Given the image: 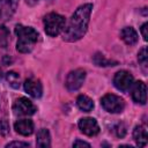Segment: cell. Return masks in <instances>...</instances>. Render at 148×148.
Here are the masks:
<instances>
[{"label":"cell","mask_w":148,"mask_h":148,"mask_svg":"<svg viewBox=\"0 0 148 148\" xmlns=\"http://www.w3.org/2000/svg\"><path fill=\"white\" fill-rule=\"evenodd\" d=\"M101 105L110 113H120L125 109V102L120 96L114 94H106L101 98Z\"/></svg>","instance_id":"cell-4"},{"label":"cell","mask_w":148,"mask_h":148,"mask_svg":"<svg viewBox=\"0 0 148 148\" xmlns=\"http://www.w3.org/2000/svg\"><path fill=\"white\" fill-rule=\"evenodd\" d=\"M132 98L135 103L146 104L147 102V87L143 81H136L132 84Z\"/></svg>","instance_id":"cell-9"},{"label":"cell","mask_w":148,"mask_h":148,"mask_svg":"<svg viewBox=\"0 0 148 148\" xmlns=\"http://www.w3.org/2000/svg\"><path fill=\"white\" fill-rule=\"evenodd\" d=\"M77 126H79V130L88 136H95L99 133V125L97 120L91 117L81 118L77 123Z\"/></svg>","instance_id":"cell-8"},{"label":"cell","mask_w":148,"mask_h":148,"mask_svg":"<svg viewBox=\"0 0 148 148\" xmlns=\"http://www.w3.org/2000/svg\"><path fill=\"white\" fill-rule=\"evenodd\" d=\"M73 147H90V145L82 140H75L73 142Z\"/></svg>","instance_id":"cell-25"},{"label":"cell","mask_w":148,"mask_h":148,"mask_svg":"<svg viewBox=\"0 0 148 148\" xmlns=\"http://www.w3.org/2000/svg\"><path fill=\"white\" fill-rule=\"evenodd\" d=\"M36 145H37V147H40V148H46V147L51 146V135H50L49 130L40 128L37 132Z\"/></svg>","instance_id":"cell-15"},{"label":"cell","mask_w":148,"mask_h":148,"mask_svg":"<svg viewBox=\"0 0 148 148\" xmlns=\"http://www.w3.org/2000/svg\"><path fill=\"white\" fill-rule=\"evenodd\" d=\"M6 80L8 82V84L14 88V89H17L18 86H20V75L14 72V71H10L8 73H6Z\"/></svg>","instance_id":"cell-18"},{"label":"cell","mask_w":148,"mask_h":148,"mask_svg":"<svg viewBox=\"0 0 148 148\" xmlns=\"http://www.w3.org/2000/svg\"><path fill=\"white\" fill-rule=\"evenodd\" d=\"M133 75L127 71H119L114 74L113 84L120 91H128L133 84Z\"/></svg>","instance_id":"cell-7"},{"label":"cell","mask_w":148,"mask_h":148,"mask_svg":"<svg viewBox=\"0 0 148 148\" xmlns=\"http://www.w3.org/2000/svg\"><path fill=\"white\" fill-rule=\"evenodd\" d=\"M14 31L17 36L16 50L20 53L31 52L35 44L38 40V32L34 28L25 27L23 24H16Z\"/></svg>","instance_id":"cell-2"},{"label":"cell","mask_w":148,"mask_h":148,"mask_svg":"<svg viewBox=\"0 0 148 148\" xmlns=\"http://www.w3.org/2000/svg\"><path fill=\"white\" fill-rule=\"evenodd\" d=\"M25 1H27V3H28V5L34 6V5H36V3H37L39 0H25Z\"/></svg>","instance_id":"cell-26"},{"label":"cell","mask_w":148,"mask_h":148,"mask_svg":"<svg viewBox=\"0 0 148 148\" xmlns=\"http://www.w3.org/2000/svg\"><path fill=\"white\" fill-rule=\"evenodd\" d=\"M3 77V74H2V71H1V68H0V80Z\"/></svg>","instance_id":"cell-27"},{"label":"cell","mask_w":148,"mask_h":148,"mask_svg":"<svg viewBox=\"0 0 148 148\" xmlns=\"http://www.w3.org/2000/svg\"><path fill=\"white\" fill-rule=\"evenodd\" d=\"M92 61L96 66H99V67H109V66H116L118 62L114 61V60H111V59H108L105 58L104 54L97 52L92 56Z\"/></svg>","instance_id":"cell-17"},{"label":"cell","mask_w":148,"mask_h":148,"mask_svg":"<svg viewBox=\"0 0 148 148\" xmlns=\"http://www.w3.org/2000/svg\"><path fill=\"white\" fill-rule=\"evenodd\" d=\"M133 139L139 147H145L147 145V131L142 125H136L133 130Z\"/></svg>","instance_id":"cell-14"},{"label":"cell","mask_w":148,"mask_h":148,"mask_svg":"<svg viewBox=\"0 0 148 148\" xmlns=\"http://www.w3.org/2000/svg\"><path fill=\"white\" fill-rule=\"evenodd\" d=\"M13 147H29V143L22 141H12L6 145V148H13Z\"/></svg>","instance_id":"cell-23"},{"label":"cell","mask_w":148,"mask_h":148,"mask_svg":"<svg viewBox=\"0 0 148 148\" xmlns=\"http://www.w3.org/2000/svg\"><path fill=\"white\" fill-rule=\"evenodd\" d=\"M23 87L25 92H28V95H30L34 98H39L43 95V86L38 79H27L23 83Z\"/></svg>","instance_id":"cell-10"},{"label":"cell","mask_w":148,"mask_h":148,"mask_svg":"<svg viewBox=\"0 0 148 148\" xmlns=\"http://www.w3.org/2000/svg\"><path fill=\"white\" fill-rule=\"evenodd\" d=\"M76 105L83 112H90L94 109V102L87 95H80L76 98Z\"/></svg>","instance_id":"cell-16"},{"label":"cell","mask_w":148,"mask_h":148,"mask_svg":"<svg viewBox=\"0 0 148 148\" xmlns=\"http://www.w3.org/2000/svg\"><path fill=\"white\" fill-rule=\"evenodd\" d=\"M126 126H125V124H123V123H118L114 127H113V133H114V135L116 136H118V138H124L125 136V134H126Z\"/></svg>","instance_id":"cell-20"},{"label":"cell","mask_w":148,"mask_h":148,"mask_svg":"<svg viewBox=\"0 0 148 148\" xmlns=\"http://www.w3.org/2000/svg\"><path fill=\"white\" fill-rule=\"evenodd\" d=\"M9 43V30L6 28V25H0V47H7Z\"/></svg>","instance_id":"cell-19"},{"label":"cell","mask_w":148,"mask_h":148,"mask_svg":"<svg viewBox=\"0 0 148 148\" xmlns=\"http://www.w3.org/2000/svg\"><path fill=\"white\" fill-rule=\"evenodd\" d=\"M138 60L139 62L142 65V66H146L147 65V61H148V54H147V47L143 46L139 53H138Z\"/></svg>","instance_id":"cell-21"},{"label":"cell","mask_w":148,"mask_h":148,"mask_svg":"<svg viewBox=\"0 0 148 148\" xmlns=\"http://www.w3.org/2000/svg\"><path fill=\"white\" fill-rule=\"evenodd\" d=\"M18 1L20 0H0V20H9L14 15Z\"/></svg>","instance_id":"cell-11"},{"label":"cell","mask_w":148,"mask_h":148,"mask_svg":"<svg viewBox=\"0 0 148 148\" xmlns=\"http://www.w3.org/2000/svg\"><path fill=\"white\" fill-rule=\"evenodd\" d=\"M120 38L123 39V42L127 45H134L138 43V39H139V36H138V32L135 31L134 28L132 27H125L121 29L120 31Z\"/></svg>","instance_id":"cell-13"},{"label":"cell","mask_w":148,"mask_h":148,"mask_svg":"<svg viewBox=\"0 0 148 148\" xmlns=\"http://www.w3.org/2000/svg\"><path fill=\"white\" fill-rule=\"evenodd\" d=\"M91 12L92 3H83L75 9L62 30V39L65 42H77L86 35Z\"/></svg>","instance_id":"cell-1"},{"label":"cell","mask_w":148,"mask_h":148,"mask_svg":"<svg viewBox=\"0 0 148 148\" xmlns=\"http://www.w3.org/2000/svg\"><path fill=\"white\" fill-rule=\"evenodd\" d=\"M13 111L17 116H31L37 111V108L27 97H20L14 102Z\"/></svg>","instance_id":"cell-6"},{"label":"cell","mask_w":148,"mask_h":148,"mask_svg":"<svg viewBox=\"0 0 148 148\" xmlns=\"http://www.w3.org/2000/svg\"><path fill=\"white\" fill-rule=\"evenodd\" d=\"M43 23H44V30L46 35L51 37H56L62 32L66 24V20L62 15L58 13H49L44 17Z\"/></svg>","instance_id":"cell-3"},{"label":"cell","mask_w":148,"mask_h":148,"mask_svg":"<svg viewBox=\"0 0 148 148\" xmlns=\"http://www.w3.org/2000/svg\"><path fill=\"white\" fill-rule=\"evenodd\" d=\"M9 133V124L5 118H0V134L7 135Z\"/></svg>","instance_id":"cell-22"},{"label":"cell","mask_w":148,"mask_h":148,"mask_svg":"<svg viewBox=\"0 0 148 148\" xmlns=\"http://www.w3.org/2000/svg\"><path fill=\"white\" fill-rule=\"evenodd\" d=\"M148 27V23L147 22H145L142 25H141V28H140V31H141V35H142V37H143V39L145 40H147L148 39V34H147V28Z\"/></svg>","instance_id":"cell-24"},{"label":"cell","mask_w":148,"mask_h":148,"mask_svg":"<svg viewBox=\"0 0 148 148\" xmlns=\"http://www.w3.org/2000/svg\"><path fill=\"white\" fill-rule=\"evenodd\" d=\"M14 130L16 133L23 136H28L34 132V123L30 119H20L14 124Z\"/></svg>","instance_id":"cell-12"},{"label":"cell","mask_w":148,"mask_h":148,"mask_svg":"<svg viewBox=\"0 0 148 148\" xmlns=\"http://www.w3.org/2000/svg\"><path fill=\"white\" fill-rule=\"evenodd\" d=\"M84 80H86V71L83 68H76L67 74L65 86L68 91H76L82 87Z\"/></svg>","instance_id":"cell-5"}]
</instances>
